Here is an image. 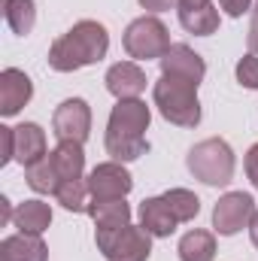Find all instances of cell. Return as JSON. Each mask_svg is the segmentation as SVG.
Wrapping results in <instances>:
<instances>
[{
    "label": "cell",
    "mask_w": 258,
    "mask_h": 261,
    "mask_svg": "<svg viewBox=\"0 0 258 261\" xmlns=\"http://www.w3.org/2000/svg\"><path fill=\"white\" fill-rule=\"evenodd\" d=\"M158 64H161V76L186 79V82H194V85H200V82H203V76H207V64H203V58H200L194 49L183 46V43L170 46V49H167V55H164Z\"/></svg>",
    "instance_id": "30bf717a"
},
{
    "label": "cell",
    "mask_w": 258,
    "mask_h": 261,
    "mask_svg": "<svg viewBox=\"0 0 258 261\" xmlns=\"http://www.w3.org/2000/svg\"><path fill=\"white\" fill-rule=\"evenodd\" d=\"M246 46H249V52H252V55H258V3H255V12H252V21H249Z\"/></svg>",
    "instance_id": "f1b7e54d"
},
{
    "label": "cell",
    "mask_w": 258,
    "mask_h": 261,
    "mask_svg": "<svg viewBox=\"0 0 258 261\" xmlns=\"http://www.w3.org/2000/svg\"><path fill=\"white\" fill-rule=\"evenodd\" d=\"M34 97V82L24 70L6 67L0 73V116H15Z\"/></svg>",
    "instance_id": "7c38bea8"
},
{
    "label": "cell",
    "mask_w": 258,
    "mask_h": 261,
    "mask_svg": "<svg viewBox=\"0 0 258 261\" xmlns=\"http://www.w3.org/2000/svg\"><path fill=\"white\" fill-rule=\"evenodd\" d=\"M161 197L167 200V206L176 216V222H192L194 216L200 213V200L189 189H170V192H164Z\"/></svg>",
    "instance_id": "cb8c5ba5"
},
{
    "label": "cell",
    "mask_w": 258,
    "mask_h": 261,
    "mask_svg": "<svg viewBox=\"0 0 258 261\" xmlns=\"http://www.w3.org/2000/svg\"><path fill=\"white\" fill-rule=\"evenodd\" d=\"M94 243L107 261H149L152 255V234L146 228H97Z\"/></svg>",
    "instance_id": "5b68a950"
},
{
    "label": "cell",
    "mask_w": 258,
    "mask_h": 261,
    "mask_svg": "<svg viewBox=\"0 0 258 261\" xmlns=\"http://www.w3.org/2000/svg\"><path fill=\"white\" fill-rule=\"evenodd\" d=\"M52 128L58 140H70V143H85L91 134V107L82 97H70L64 100L55 116H52Z\"/></svg>",
    "instance_id": "ba28073f"
},
{
    "label": "cell",
    "mask_w": 258,
    "mask_h": 261,
    "mask_svg": "<svg viewBox=\"0 0 258 261\" xmlns=\"http://www.w3.org/2000/svg\"><path fill=\"white\" fill-rule=\"evenodd\" d=\"M3 18L12 34L28 37L37 24V3L34 0H3Z\"/></svg>",
    "instance_id": "ffe728a7"
},
{
    "label": "cell",
    "mask_w": 258,
    "mask_h": 261,
    "mask_svg": "<svg viewBox=\"0 0 258 261\" xmlns=\"http://www.w3.org/2000/svg\"><path fill=\"white\" fill-rule=\"evenodd\" d=\"M179 24L194 37H210L219 31V9L213 3L194 6V9H179Z\"/></svg>",
    "instance_id": "44dd1931"
},
{
    "label": "cell",
    "mask_w": 258,
    "mask_h": 261,
    "mask_svg": "<svg viewBox=\"0 0 258 261\" xmlns=\"http://www.w3.org/2000/svg\"><path fill=\"white\" fill-rule=\"evenodd\" d=\"M0 261H49V249L40 234H12L0 243Z\"/></svg>",
    "instance_id": "9a60e30c"
},
{
    "label": "cell",
    "mask_w": 258,
    "mask_h": 261,
    "mask_svg": "<svg viewBox=\"0 0 258 261\" xmlns=\"http://www.w3.org/2000/svg\"><path fill=\"white\" fill-rule=\"evenodd\" d=\"M88 216L94 219V228H125L131 225V206L125 197L119 200H91Z\"/></svg>",
    "instance_id": "ac0fdd59"
},
{
    "label": "cell",
    "mask_w": 258,
    "mask_h": 261,
    "mask_svg": "<svg viewBox=\"0 0 258 261\" xmlns=\"http://www.w3.org/2000/svg\"><path fill=\"white\" fill-rule=\"evenodd\" d=\"M88 195H91V192H88V179H82V176L61 182L58 192H55L58 203H61L64 210H70V213H88V203H85Z\"/></svg>",
    "instance_id": "603a6c76"
},
{
    "label": "cell",
    "mask_w": 258,
    "mask_h": 261,
    "mask_svg": "<svg viewBox=\"0 0 258 261\" xmlns=\"http://www.w3.org/2000/svg\"><path fill=\"white\" fill-rule=\"evenodd\" d=\"M176 216L170 213L164 197H146L140 203V228H146L152 237H170L176 231Z\"/></svg>",
    "instance_id": "5bb4252c"
},
{
    "label": "cell",
    "mask_w": 258,
    "mask_h": 261,
    "mask_svg": "<svg viewBox=\"0 0 258 261\" xmlns=\"http://www.w3.org/2000/svg\"><path fill=\"white\" fill-rule=\"evenodd\" d=\"M24 179L37 195H55L58 186H61V176H58V170L52 164V155H46L43 161H37L31 167H24Z\"/></svg>",
    "instance_id": "7402d4cb"
},
{
    "label": "cell",
    "mask_w": 258,
    "mask_h": 261,
    "mask_svg": "<svg viewBox=\"0 0 258 261\" xmlns=\"http://www.w3.org/2000/svg\"><path fill=\"white\" fill-rule=\"evenodd\" d=\"M249 237H252V246L258 249V210H255V216H252V222H249Z\"/></svg>",
    "instance_id": "4dcf8cb0"
},
{
    "label": "cell",
    "mask_w": 258,
    "mask_h": 261,
    "mask_svg": "<svg viewBox=\"0 0 258 261\" xmlns=\"http://www.w3.org/2000/svg\"><path fill=\"white\" fill-rule=\"evenodd\" d=\"M152 122V113L149 107L137 97V100H119L110 113V122H107V152L113 155V161H134L140 158L149 143H146V130Z\"/></svg>",
    "instance_id": "7a4b0ae2"
},
{
    "label": "cell",
    "mask_w": 258,
    "mask_h": 261,
    "mask_svg": "<svg viewBox=\"0 0 258 261\" xmlns=\"http://www.w3.org/2000/svg\"><path fill=\"white\" fill-rule=\"evenodd\" d=\"M219 6H222L231 18H240V15L252 6V0H219Z\"/></svg>",
    "instance_id": "83f0119b"
},
{
    "label": "cell",
    "mask_w": 258,
    "mask_h": 261,
    "mask_svg": "<svg viewBox=\"0 0 258 261\" xmlns=\"http://www.w3.org/2000/svg\"><path fill=\"white\" fill-rule=\"evenodd\" d=\"M155 107L158 113L179 128H197L200 122V100H197V85L186 79H173V76H161L155 82Z\"/></svg>",
    "instance_id": "3957f363"
},
{
    "label": "cell",
    "mask_w": 258,
    "mask_h": 261,
    "mask_svg": "<svg viewBox=\"0 0 258 261\" xmlns=\"http://www.w3.org/2000/svg\"><path fill=\"white\" fill-rule=\"evenodd\" d=\"M179 3V9H194V6H207L210 0H176Z\"/></svg>",
    "instance_id": "d6a6232c"
},
{
    "label": "cell",
    "mask_w": 258,
    "mask_h": 261,
    "mask_svg": "<svg viewBox=\"0 0 258 261\" xmlns=\"http://www.w3.org/2000/svg\"><path fill=\"white\" fill-rule=\"evenodd\" d=\"M0 140H3V155H0V164H9L15 161V130L0 125Z\"/></svg>",
    "instance_id": "484cf974"
},
{
    "label": "cell",
    "mask_w": 258,
    "mask_h": 261,
    "mask_svg": "<svg viewBox=\"0 0 258 261\" xmlns=\"http://www.w3.org/2000/svg\"><path fill=\"white\" fill-rule=\"evenodd\" d=\"M122 46H125L128 58H134V61H152V58L161 61L170 49V34H167L161 18L143 15V18H134L125 28Z\"/></svg>",
    "instance_id": "8992f818"
},
{
    "label": "cell",
    "mask_w": 258,
    "mask_h": 261,
    "mask_svg": "<svg viewBox=\"0 0 258 261\" xmlns=\"http://www.w3.org/2000/svg\"><path fill=\"white\" fill-rule=\"evenodd\" d=\"M12 130H15V161L21 167H31V164H37L49 155L46 152V130L37 122H21Z\"/></svg>",
    "instance_id": "4fadbf2b"
},
{
    "label": "cell",
    "mask_w": 258,
    "mask_h": 261,
    "mask_svg": "<svg viewBox=\"0 0 258 261\" xmlns=\"http://www.w3.org/2000/svg\"><path fill=\"white\" fill-rule=\"evenodd\" d=\"M134 189V179L122 161H104L88 173V192L94 200H119Z\"/></svg>",
    "instance_id": "9c48e42d"
},
{
    "label": "cell",
    "mask_w": 258,
    "mask_h": 261,
    "mask_svg": "<svg viewBox=\"0 0 258 261\" xmlns=\"http://www.w3.org/2000/svg\"><path fill=\"white\" fill-rule=\"evenodd\" d=\"M252 216H255L252 195H246V192H228V195L219 197V203L213 206V228H216V234L231 237V234L249 228Z\"/></svg>",
    "instance_id": "52a82bcc"
},
{
    "label": "cell",
    "mask_w": 258,
    "mask_h": 261,
    "mask_svg": "<svg viewBox=\"0 0 258 261\" xmlns=\"http://www.w3.org/2000/svg\"><path fill=\"white\" fill-rule=\"evenodd\" d=\"M12 216H15V213H9V200H6V197H0V219H3V222H9Z\"/></svg>",
    "instance_id": "1f68e13d"
},
{
    "label": "cell",
    "mask_w": 258,
    "mask_h": 261,
    "mask_svg": "<svg viewBox=\"0 0 258 261\" xmlns=\"http://www.w3.org/2000/svg\"><path fill=\"white\" fill-rule=\"evenodd\" d=\"M12 225H15L21 234H43V231L52 225V206L43 203V200H24V203L15 206Z\"/></svg>",
    "instance_id": "2e32d148"
},
{
    "label": "cell",
    "mask_w": 258,
    "mask_h": 261,
    "mask_svg": "<svg viewBox=\"0 0 258 261\" xmlns=\"http://www.w3.org/2000/svg\"><path fill=\"white\" fill-rule=\"evenodd\" d=\"M110 52V34L100 21L82 18L67 34H61L49 49V67L58 73H73L104 61Z\"/></svg>",
    "instance_id": "6da1fadb"
},
{
    "label": "cell",
    "mask_w": 258,
    "mask_h": 261,
    "mask_svg": "<svg viewBox=\"0 0 258 261\" xmlns=\"http://www.w3.org/2000/svg\"><path fill=\"white\" fill-rule=\"evenodd\" d=\"M140 6L149 9V12H164V9H173V6H179V3H176V0H140Z\"/></svg>",
    "instance_id": "f546056e"
},
{
    "label": "cell",
    "mask_w": 258,
    "mask_h": 261,
    "mask_svg": "<svg viewBox=\"0 0 258 261\" xmlns=\"http://www.w3.org/2000/svg\"><path fill=\"white\" fill-rule=\"evenodd\" d=\"M186 164L192 170L194 179H200L203 186H228L234 179V152L222 137H210L194 143L186 155Z\"/></svg>",
    "instance_id": "277c9868"
},
{
    "label": "cell",
    "mask_w": 258,
    "mask_h": 261,
    "mask_svg": "<svg viewBox=\"0 0 258 261\" xmlns=\"http://www.w3.org/2000/svg\"><path fill=\"white\" fill-rule=\"evenodd\" d=\"M179 261H213L216 258V237L203 228H194L179 240Z\"/></svg>",
    "instance_id": "d6986e66"
},
{
    "label": "cell",
    "mask_w": 258,
    "mask_h": 261,
    "mask_svg": "<svg viewBox=\"0 0 258 261\" xmlns=\"http://www.w3.org/2000/svg\"><path fill=\"white\" fill-rule=\"evenodd\" d=\"M243 164H246V176H249V182L258 189V143L249 146V152H246V161H243Z\"/></svg>",
    "instance_id": "4316f807"
},
{
    "label": "cell",
    "mask_w": 258,
    "mask_h": 261,
    "mask_svg": "<svg viewBox=\"0 0 258 261\" xmlns=\"http://www.w3.org/2000/svg\"><path fill=\"white\" fill-rule=\"evenodd\" d=\"M237 82L243 85V88H258V55H243L240 61H237Z\"/></svg>",
    "instance_id": "d4e9b609"
},
{
    "label": "cell",
    "mask_w": 258,
    "mask_h": 261,
    "mask_svg": "<svg viewBox=\"0 0 258 261\" xmlns=\"http://www.w3.org/2000/svg\"><path fill=\"white\" fill-rule=\"evenodd\" d=\"M49 155H52V164H55L61 182H67V179H79V176H82V170H85V152H82V143L58 140V146H55Z\"/></svg>",
    "instance_id": "e0dca14e"
},
{
    "label": "cell",
    "mask_w": 258,
    "mask_h": 261,
    "mask_svg": "<svg viewBox=\"0 0 258 261\" xmlns=\"http://www.w3.org/2000/svg\"><path fill=\"white\" fill-rule=\"evenodd\" d=\"M107 91L116 100H137L146 91V70L134 61H119L107 70Z\"/></svg>",
    "instance_id": "8fae6325"
}]
</instances>
